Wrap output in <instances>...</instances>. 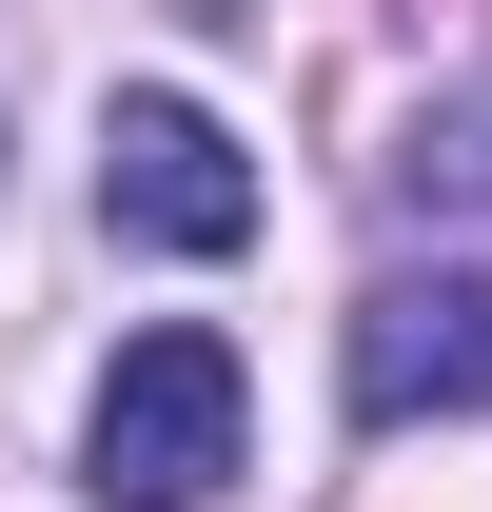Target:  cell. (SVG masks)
Returning a JSON list of instances; mask_svg holds the SVG:
<instances>
[{
  "mask_svg": "<svg viewBox=\"0 0 492 512\" xmlns=\"http://www.w3.org/2000/svg\"><path fill=\"white\" fill-rule=\"evenodd\" d=\"M237 355L197 316H158V335H119V375H99V414H79V473H99V512H197L217 473H237Z\"/></svg>",
  "mask_w": 492,
  "mask_h": 512,
  "instance_id": "obj_1",
  "label": "cell"
},
{
  "mask_svg": "<svg viewBox=\"0 0 492 512\" xmlns=\"http://www.w3.org/2000/svg\"><path fill=\"white\" fill-rule=\"evenodd\" d=\"M99 217L158 237V256H237V237H256V178H237V138L197 119L178 79H138L119 119H99Z\"/></svg>",
  "mask_w": 492,
  "mask_h": 512,
  "instance_id": "obj_2",
  "label": "cell"
},
{
  "mask_svg": "<svg viewBox=\"0 0 492 512\" xmlns=\"http://www.w3.org/2000/svg\"><path fill=\"white\" fill-rule=\"evenodd\" d=\"M355 414H492V276H374L355 296Z\"/></svg>",
  "mask_w": 492,
  "mask_h": 512,
  "instance_id": "obj_3",
  "label": "cell"
},
{
  "mask_svg": "<svg viewBox=\"0 0 492 512\" xmlns=\"http://www.w3.org/2000/svg\"><path fill=\"white\" fill-rule=\"evenodd\" d=\"M394 178H414L433 217H492V60L453 79V99H414V119H394Z\"/></svg>",
  "mask_w": 492,
  "mask_h": 512,
  "instance_id": "obj_4",
  "label": "cell"
}]
</instances>
